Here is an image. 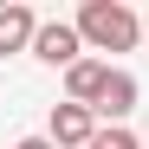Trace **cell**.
<instances>
[{"label":"cell","instance_id":"1","mask_svg":"<svg viewBox=\"0 0 149 149\" xmlns=\"http://www.w3.org/2000/svg\"><path fill=\"white\" fill-rule=\"evenodd\" d=\"M78 33H84L91 52H136L143 19L123 7V0H84V7H78Z\"/></svg>","mask_w":149,"mask_h":149},{"label":"cell","instance_id":"2","mask_svg":"<svg viewBox=\"0 0 149 149\" xmlns=\"http://www.w3.org/2000/svg\"><path fill=\"white\" fill-rule=\"evenodd\" d=\"M84 52H91V45H84V33H78V19H45L39 39H33V58H39V65H58V71H71Z\"/></svg>","mask_w":149,"mask_h":149},{"label":"cell","instance_id":"3","mask_svg":"<svg viewBox=\"0 0 149 149\" xmlns=\"http://www.w3.org/2000/svg\"><path fill=\"white\" fill-rule=\"evenodd\" d=\"M45 136H52L58 149H91V143H97V110H84V104H52Z\"/></svg>","mask_w":149,"mask_h":149},{"label":"cell","instance_id":"4","mask_svg":"<svg viewBox=\"0 0 149 149\" xmlns=\"http://www.w3.org/2000/svg\"><path fill=\"white\" fill-rule=\"evenodd\" d=\"M104 84H110V65H104V58H78V65L65 71V104H84V110H97Z\"/></svg>","mask_w":149,"mask_h":149},{"label":"cell","instance_id":"5","mask_svg":"<svg viewBox=\"0 0 149 149\" xmlns=\"http://www.w3.org/2000/svg\"><path fill=\"white\" fill-rule=\"evenodd\" d=\"M45 19L33 7H0V58H13V52H33V39H39Z\"/></svg>","mask_w":149,"mask_h":149},{"label":"cell","instance_id":"6","mask_svg":"<svg viewBox=\"0 0 149 149\" xmlns=\"http://www.w3.org/2000/svg\"><path fill=\"white\" fill-rule=\"evenodd\" d=\"M136 97H143V84H136V71H123V65H110V84H104V97H97V117H110V123H123L136 110Z\"/></svg>","mask_w":149,"mask_h":149},{"label":"cell","instance_id":"7","mask_svg":"<svg viewBox=\"0 0 149 149\" xmlns=\"http://www.w3.org/2000/svg\"><path fill=\"white\" fill-rule=\"evenodd\" d=\"M97 149H143V136H130L123 123H110V130H97Z\"/></svg>","mask_w":149,"mask_h":149},{"label":"cell","instance_id":"8","mask_svg":"<svg viewBox=\"0 0 149 149\" xmlns=\"http://www.w3.org/2000/svg\"><path fill=\"white\" fill-rule=\"evenodd\" d=\"M13 149H58V143H52V136H19Z\"/></svg>","mask_w":149,"mask_h":149},{"label":"cell","instance_id":"9","mask_svg":"<svg viewBox=\"0 0 149 149\" xmlns=\"http://www.w3.org/2000/svg\"><path fill=\"white\" fill-rule=\"evenodd\" d=\"M143 149H149V136H143Z\"/></svg>","mask_w":149,"mask_h":149},{"label":"cell","instance_id":"10","mask_svg":"<svg viewBox=\"0 0 149 149\" xmlns=\"http://www.w3.org/2000/svg\"><path fill=\"white\" fill-rule=\"evenodd\" d=\"M91 149H97V143H91Z\"/></svg>","mask_w":149,"mask_h":149}]
</instances>
